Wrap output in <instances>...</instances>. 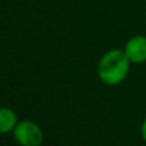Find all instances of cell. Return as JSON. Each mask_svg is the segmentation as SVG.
I'll list each match as a JSON object with an SVG mask.
<instances>
[{"label": "cell", "mask_w": 146, "mask_h": 146, "mask_svg": "<svg viewBox=\"0 0 146 146\" xmlns=\"http://www.w3.org/2000/svg\"><path fill=\"white\" fill-rule=\"evenodd\" d=\"M124 53L131 60V63L146 62V36L137 35L129 38L126 44Z\"/></svg>", "instance_id": "3"}, {"label": "cell", "mask_w": 146, "mask_h": 146, "mask_svg": "<svg viewBox=\"0 0 146 146\" xmlns=\"http://www.w3.org/2000/svg\"><path fill=\"white\" fill-rule=\"evenodd\" d=\"M131 60L123 50L113 49L105 53L98 64L99 78L105 85H118L126 80L129 72Z\"/></svg>", "instance_id": "1"}, {"label": "cell", "mask_w": 146, "mask_h": 146, "mask_svg": "<svg viewBox=\"0 0 146 146\" xmlns=\"http://www.w3.org/2000/svg\"><path fill=\"white\" fill-rule=\"evenodd\" d=\"M14 140L19 146H41L44 133L40 126L32 121H21L13 129Z\"/></svg>", "instance_id": "2"}, {"label": "cell", "mask_w": 146, "mask_h": 146, "mask_svg": "<svg viewBox=\"0 0 146 146\" xmlns=\"http://www.w3.org/2000/svg\"><path fill=\"white\" fill-rule=\"evenodd\" d=\"M17 124V114L9 108H1L0 110V132L8 133V132L13 131Z\"/></svg>", "instance_id": "4"}, {"label": "cell", "mask_w": 146, "mask_h": 146, "mask_svg": "<svg viewBox=\"0 0 146 146\" xmlns=\"http://www.w3.org/2000/svg\"><path fill=\"white\" fill-rule=\"evenodd\" d=\"M141 137L146 142V118H145V121L142 122V126H141Z\"/></svg>", "instance_id": "5"}]
</instances>
